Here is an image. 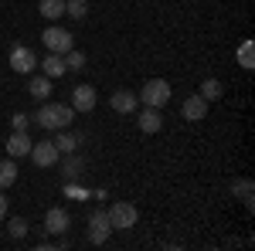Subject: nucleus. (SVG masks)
Masks as SVG:
<instances>
[{
    "label": "nucleus",
    "instance_id": "nucleus-25",
    "mask_svg": "<svg viewBox=\"0 0 255 251\" xmlns=\"http://www.w3.org/2000/svg\"><path fill=\"white\" fill-rule=\"evenodd\" d=\"M10 126H14V129H20V133H27V126H31V116H24V112H14Z\"/></svg>",
    "mask_w": 255,
    "mask_h": 251
},
{
    "label": "nucleus",
    "instance_id": "nucleus-11",
    "mask_svg": "<svg viewBox=\"0 0 255 251\" xmlns=\"http://www.w3.org/2000/svg\"><path fill=\"white\" fill-rule=\"evenodd\" d=\"M27 153H31V136L14 129L10 139H7V156H10V160H20V156H27Z\"/></svg>",
    "mask_w": 255,
    "mask_h": 251
},
{
    "label": "nucleus",
    "instance_id": "nucleus-7",
    "mask_svg": "<svg viewBox=\"0 0 255 251\" xmlns=\"http://www.w3.org/2000/svg\"><path fill=\"white\" fill-rule=\"evenodd\" d=\"M109 234H113L109 214H106V211H96L92 217H89V241H92V245H106V241H109Z\"/></svg>",
    "mask_w": 255,
    "mask_h": 251
},
{
    "label": "nucleus",
    "instance_id": "nucleus-2",
    "mask_svg": "<svg viewBox=\"0 0 255 251\" xmlns=\"http://www.w3.org/2000/svg\"><path fill=\"white\" fill-rule=\"evenodd\" d=\"M136 95H139L143 105H150V109H163V105L170 102V82H163V78H150Z\"/></svg>",
    "mask_w": 255,
    "mask_h": 251
},
{
    "label": "nucleus",
    "instance_id": "nucleus-27",
    "mask_svg": "<svg viewBox=\"0 0 255 251\" xmlns=\"http://www.w3.org/2000/svg\"><path fill=\"white\" fill-rule=\"evenodd\" d=\"M7 217V197H3V190H0V221Z\"/></svg>",
    "mask_w": 255,
    "mask_h": 251
},
{
    "label": "nucleus",
    "instance_id": "nucleus-16",
    "mask_svg": "<svg viewBox=\"0 0 255 251\" xmlns=\"http://www.w3.org/2000/svg\"><path fill=\"white\" fill-rule=\"evenodd\" d=\"M41 68H44V75L51 78V82L61 78V75H68V72H65V58H61V55H51V51L44 55V65H41Z\"/></svg>",
    "mask_w": 255,
    "mask_h": 251
},
{
    "label": "nucleus",
    "instance_id": "nucleus-23",
    "mask_svg": "<svg viewBox=\"0 0 255 251\" xmlns=\"http://www.w3.org/2000/svg\"><path fill=\"white\" fill-rule=\"evenodd\" d=\"M7 231H10V238H24V234H27V221H24V217H14V221L7 224Z\"/></svg>",
    "mask_w": 255,
    "mask_h": 251
},
{
    "label": "nucleus",
    "instance_id": "nucleus-6",
    "mask_svg": "<svg viewBox=\"0 0 255 251\" xmlns=\"http://www.w3.org/2000/svg\"><path fill=\"white\" fill-rule=\"evenodd\" d=\"M34 65H38V55H34L27 44H14V48H10V68H14L17 75H31Z\"/></svg>",
    "mask_w": 255,
    "mask_h": 251
},
{
    "label": "nucleus",
    "instance_id": "nucleus-12",
    "mask_svg": "<svg viewBox=\"0 0 255 251\" xmlns=\"http://www.w3.org/2000/svg\"><path fill=\"white\" fill-rule=\"evenodd\" d=\"M163 129V116H160V109H143L139 112V133H146V136H153V133H160Z\"/></svg>",
    "mask_w": 255,
    "mask_h": 251
},
{
    "label": "nucleus",
    "instance_id": "nucleus-13",
    "mask_svg": "<svg viewBox=\"0 0 255 251\" xmlns=\"http://www.w3.org/2000/svg\"><path fill=\"white\" fill-rule=\"evenodd\" d=\"M180 112H184V119H191V122H197V119H204V116H208V102H204L201 95H191V98H184Z\"/></svg>",
    "mask_w": 255,
    "mask_h": 251
},
{
    "label": "nucleus",
    "instance_id": "nucleus-1",
    "mask_svg": "<svg viewBox=\"0 0 255 251\" xmlns=\"http://www.w3.org/2000/svg\"><path fill=\"white\" fill-rule=\"evenodd\" d=\"M75 119V109L72 105H61V102H41V109L31 116V122H38L44 133H58V129H68Z\"/></svg>",
    "mask_w": 255,
    "mask_h": 251
},
{
    "label": "nucleus",
    "instance_id": "nucleus-5",
    "mask_svg": "<svg viewBox=\"0 0 255 251\" xmlns=\"http://www.w3.org/2000/svg\"><path fill=\"white\" fill-rule=\"evenodd\" d=\"M31 160H34V167H41V170H48V167H55L58 163V146L51 143V139H41V143H31Z\"/></svg>",
    "mask_w": 255,
    "mask_h": 251
},
{
    "label": "nucleus",
    "instance_id": "nucleus-20",
    "mask_svg": "<svg viewBox=\"0 0 255 251\" xmlns=\"http://www.w3.org/2000/svg\"><path fill=\"white\" fill-rule=\"evenodd\" d=\"M238 65H242L245 72H252V68H255V44H252V41H245V44L238 48Z\"/></svg>",
    "mask_w": 255,
    "mask_h": 251
},
{
    "label": "nucleus",
    "instance_id": "nucleus-17",
    "mask_svg": "<svg viewBox=\"0 0 255 251\" xmlns=\"http://www.w3.org/2000/svg\"><path fill=\"white\" fill-rule=\"evenodd\" d=\"M38 10H41L44 20H61L65 17V0H41Z\"/></svg>",
    "mask_w": 255,
    "mask_h": 251
},
{
    "label": "nucleus",
    "instance_id": "nucleus-14",
    "mask_svg": "<svg viewBox=\"0 0 255 251\" xmlns=\"http://www.w3.org/2000/svg\"><path fill=\"white\" fill-rule=\"evenodd\" d=\"M27 95L38 98V102H44V98L51 95V78L48 75H31V82H27Z\"/></svg>",
    "mask_w": 255,
    "mask_h": 251
},
{
    "label": "nucleus",
    "instance_id": "nucleus-22",
    "mask_svg": "<svg viewBox=\"0 0 255 251\" xmlns=\"http://www.w3.org/2000/svg\"><path fill=\"white\" fill-rule=\"evenodd\" d=\"M65 14L72 20H82L89 14V0H65Z\"/></svg>",
    "mask_w": 255,
    "mask_h": 251
},
{
    "label": "nucleus",
    "instance_id": "nucleus-10",
    "mask_svg": "<svg viewBox=\"0 0 255 251\" xmlns=\"http://www.w3.org/2000/svg\"><path fill=\"white\" fill-rule=\"evenodd\" d=\"M72 109L75 112H92L96 109V88L92 85H75L72 88Z\"/></svg>",
    "mask_w": 255,
    "mask_h": 251
},
{
    "label": "nucleus",
    "instance_id": "nucleus-21",
    "mask_svg": "<svg viewBox=\"0 0 255 251\" xmlns=\"http://www.w3.org/2000/svg\"><path fill=\"white\" fill-rule=\"evenodd\" d=\"M61 58H65V72H82V68H85V55H82L79 48H72V51H65Z\"/></svg>",
    "mask_w": 255,
    "mask_h": 251
},
{
    "label": "nucleus",
    "instance_id": "nucleus-26",
    "mask_svg": "<svg viewBox=\"0 0 255 251\" xmlns=\"http://www.w3.org/2000/svg\"><path fill=\"white\" fill-rule=\"evenodd\" d=\"M79 170H82V160H68L65 163V176H79Z\"/></svg>",
    "mask_w": 255,
    "mask_h": 251
},
{
    "label": "nucleus",
    "instance_id": "nucleus-8",
    "mask_svg": "<svg viewBox=\"0 0 255 251\" xmlns=\"http://www.w3.org/2000/svg\"><path fill=\"white\" fill-rule=\"evenodd\" d=\"M109 105H113V112H119V116H133L136 105H139V95L129 92V88H119V92L109 95Z\"/></svg>",
    "mask_w": 255,
    "mask_h": 251
},
{
    "label": "nucleus",
    "instance_id": "nucleus-3",
    "mask_svg": "<svg viewBox=\"0 0 255 251\" xmlns=\"http://www.w3.org/2000/svg\"><path fill=\"white\" fill-rule=\"evenodd\" d=\"M106 214H109L113 231H129V228H136V221H139V211L129 204V200H116Z\"/></svg>",
    "mask_w": 255,
    "mask_h": 251
},
{
    "label": "nucleus",
    "instance_id": "nucleus-24",
    "mask_svg": "<svg viewBox=\"0 0 255 251\" xmlns=\"http://www.w3.org/2000/svg\"><path fill=\"white\" fill-rule=\"evenodd\" d=\"M235 193L245 200V204H252V183H249V180H238V183H235Z\"/></svg>",
    "mask_w": 255,
    "mask_h": 251
},
{
    "label": "nucleus",
    "instance_id": "nucleus-19",
    "mask_svg": "<svg viewBox=\"0 0 255 251\" xmlns=\"http://www.w3.org/2000/svg\"><path fill=\"white\" fill-rule=\"evenodd\" d=\"M51 143L58 146V153H75V146H79V139H75V136H72V133H65V129H58Z\"/></svg>",
    "mask_w": 255,
    "mask_h": 251
},
{
    "label": "nucleus",
    "instance_id": "nucleus-4",
    "mask_svg": "<svg viewBox=\"0 0 255 251\" xmlns=\"http://www.w3.org/2000/svg\"><path fill=\"white\" fill-rule=\"evenodd\" d=\"M41 41H44V48H48L51 55H65V51H72V48H75V44H72V34H68L65 27H58V24L44 27Z\"/></svg>",
    "mask_w": 255,
    "mask_h": 251
},
{
    "label": "nucleus",
    "instance_id": "nucleus-15",
    "mask_svg": "<svg viewBox=\"0 0 255 251\" xmlns=\"http://www.w3.org/2000/svg\"><path fill=\"white\" fill-rule=\"evenodd\" d=\"M17 183V160H0V190H7V187H14Z\"/></svg>",
    "mask_w": 255,
    "mask_h": 251
},
{
    "label": "nucleus",
    "instance_id": "nucleus-9",
    "mask_svg": "<svg viewBox=\"0 0 255 251\" xmlns=\"http://www.w3.org/2000/svg\"><path fill=\"white\" fill-rule=\"evenodd\" d=\"M68 228H72V217H68L65 207H51V211L44 214V231L48 234H65Z\"/></svg>",
    "mask_w": 255,
    "mask_h": 251
},
{
    "label": "nucleus",
    "instance_id": "nucleus-18",
    "mask_svg": "<svg viewBox=\"0 0 255 251\" xmlns=\"http://www.w3.org/2000/svg\"><path fill=\"white\" fill-rule=\"evenodd\" d=\"M197 95L204 98V102H215V98H221V82H218V78H204Z\"/></svg>",
    "mask_w": 255,
    "mask_h": 251
}]
</instances>
